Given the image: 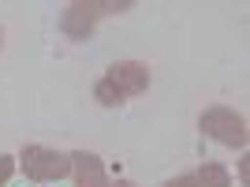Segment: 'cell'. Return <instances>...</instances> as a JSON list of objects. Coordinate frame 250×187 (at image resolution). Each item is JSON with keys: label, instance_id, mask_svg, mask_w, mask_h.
<instances>
[{"label": "cell", "instance_id": "cell-6", "mask_svg": "<svg viewBox=\"0 0 250 187\" xmlns=\"http://www.w3.org/2000/svg\"><path fill=\"white\" fill-rule=\"evenodd\" d=\"M161 187H231V176L224 172V165L206 161L202 168H194L187 176H176V180H165Z\"/></svg>", "mask_w": 250, "mask_h": 187}, {"label": "cell", "instance_id": "cell-5", "mask_svg": "<svg viewBox=\"0 0 250 187\" xmlns=\"http://www.w3.org/2000/svg\"><path fill=\"white\" fill-rule=\"evenodd\" d=\"M71 157V172H75V187H112L108 176H104V165L101 157L90 154V150H75Z\"/></svg>", "mask_w": 250, "mask_h": 187}, {"label": "cell", "instance_id": "cell-9", "mask_svg": "<svg viewBox=\"0 0 250 187\" xmlns=\"http://www.w3.org/2000/svg\"><path fill=\"white\" fill-rule=\"evenodd\" d=\"M0 49H4V30H0Z\"/></svg>", "mask_w": 250, "mask_h": 187}, {"label": "cell", "instance_id": "cell-3", "mask_svg": "<svg viewBox=\"0 0 250 187\" xmlns=\"http://www.w3.org/2000/svg\"><path fill=\"white\" fill-rule=\"evenodd\" d=\"M19 168L34 184H52V180H63L71 172V157L60 150H49V146H22Z\"/></svg>", "mask_w": 250, "mask_h": 187}, {"label": "cell", "instance_id": "cell-1", "mask_svg": "<svg viewBox=\"0 0 250 187\" xmlns=\"http://www.w3.org/2000/svg\"><path fill=\"white\" fill-rule=\"evenodd\" d=\"M149 83H153V75H149V68L142 60H116L108 71L97 79L94 86V97L101 105H124L127 97H138V94H146Z\"/></svg>", "mask_w": 250, "mask_h": 187}, {"label": "cell", "instance_id": "cell-7", "mask_svg": "<svg viewBox=\"0 0 250 187\" xmlns=\"http://www.w3.org/2000/svg\"><path fill=\"white\" fill-rule=\"evenodd\" d=\"M11 172H15V157H11V154H0V187L11 180Z\"/></svg>", "mask_w": 250, "mask_h": 187}, {"label": "cell", "instance_id": "cell-2", "mask_svg": "<svg viewBox=\"0 0 250 187\" xmlns=\"http://www.w3.org/2000/svg\"><path fill=\"white\" fill-rule=\"evenodd\" d=\"M120 11H131V0H75L63 11V34L83 42L94 34V26L104 19V15H120Z\"/></svg>", "mask_w": 250, "mask_h": 187}, {"label": "cell", "instance_id": "cell-4", "mask_svg": "<svg viewBox=\"0 0 250 187\" xmlns=\"http://www.w3.org/2000/svg\"><path fill=\"white\" fill-rule=\"evenodd\" d=\"M198 131L209 135L213 142L220 146H231V150H243L247 146V120L239 113H231V109H206L198 116Z\"/></svg>", "mask_w": 250, "mask_h": 187}, {"label": "cell", "instance_id": "cell-8", "mask_svg": "<svg viewBox=\"0 0 250 187\" xmlns=\"http://www.w3.org/2000/svg\"><path fill=\"white\" fill-rule=\"evenodd\" d=\"M112 187H135V184H131V180H120V184H112Z\"/></svg>", "mask_w": 250, "mask_h": 187}]
</instances>
